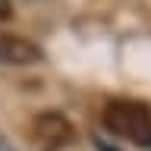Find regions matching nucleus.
Listing matches in <instances>:
<instances>
[{"label":"nucleus","instance_id":"obj_7","mask_svg":"<svg viewBox=\"0 0 151 151\" xmlns=\"http://www.w3.org/2000/svg\"><path fill=\"white\" fill-rule=\"evenodd\" d=\"M47 151H63V148H47Z\"/></svg>","mask_w":151,"mask_h":151},{"label":"nucleus","instance_id":"obj_4","mask_svg":"<svg viewBox=\"0 0 151 151\" xmlns=\"http://www.w3.org/2000/svg\"><path fill=\"white\" fill-rule=\"evenodd\" d=\"M94 148H98V151H120V148H113L110 142H104L101 135H98V139H94Z\"/></svg>","mask_w":151,"mask_h":151},{"label":"nucleus","instance_id":"obj_5","mask_svg":"<svg viewBox=\"0 0 151 151\" xmlns=\"http://www.w3.org/2000/svg\"><path fill=\"white\" fill-rule=\"evenodd\" d=\"M13 6H9V0H0V19H9Z\"/></svg>","mask_w":151,"mask_h":151},{"label":"nucleus","instance_id":"obj_2","mask_svg":"<svg viewBox=\"0 0 151 151\" xmlns=\"http://www.w3.org/2000/svg\"><path fill=\"white\" fill-rule=\"evenodd\" d=\"M44 60V50L28 41L22 35H9V32H0V63L9 66H32Z\"/></svg>","mask_w":151,"mask_h":151},{"label":"nucleus","instance_id":"obj_3","mask_svg":"<svg viewBox=\"0 0 151 151\" xmlns=\"http://www.w3.org/2000/svg\"><path fill=\"white\" fill-rule=\"evenodd\" d=\"M35 135L44 142L47 148H66L76 139L73 123L66 120V116H60V113H41L35 120Z\"/></svg>","mask_w":151,"mask_h":151},{"label":"nucleus","instance_id":"obj_1","mask_svg":"<svg viewBox=\"0 0 151 151\" xmlns=\"http://www.w3.org/2000/svg\"><path fill=\"white\" fill-rule=\"evenodd\" d=\"M101 123L116 139H126L139 148H151V107L145 101H129V98L107 101Z\"/></svg>","mask_w":151,"mask_h":151},{"label":"nucleus","instance_id":"obj_6","mask_svg":"<svg viewBox=\"0 0 151 151\" xmlns=\"http://www.w3.org/2000/svg\"><path fill=\"white\" fill-rule=\"evenodd\" d=\"M0 151H16V148H13V145H9L6 139H0Z\"/></svg>","mask_w":151,"mask_h":151}]
</instances>
